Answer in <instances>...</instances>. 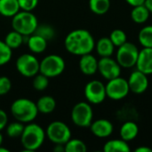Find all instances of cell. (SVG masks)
Listing matches in <instances>:
<instances>
[{"instance_id":"1","label":"cell","mask_w":152,"mask_h":152,"mask_svg":"<svg viewBox=\"0 0 152 152\" xmlns=\"http://www.w3.org/2000/svg\"><path fill=\"white\" fill-rule=\"evenodd\" d=\"M66 50L77 56L91 53L95 47V41L93 35L86 29H75L69 32L64 40Z\"/></svg>"},{"instance_id":"2","label":"cell","mask_w":152,"mask_h":152,"mask_svg":"<svg viewBox=\"0 0 152 152\" xmlns=\"http://www.w3.org/2000/svg\"><path fill=\"white\" fill-rule=\"evenodd\" d=\"M46 134L45 131L37 124L28 123L20 135V142L24 151L31 152L38 150L44 143Z\"/></svg>"},{"instance_id":"3","label":"cell","mask_w":152,"mask_h":152,"mask_svg":"<svg viewBox=\"0 0 152 152\" xmlns=\"http://www.w3.org/2000/svg\"><path fill=\"white\" fill-rule=\"evenodd\" d=\"M10 110L12 117L23 124L33 122L39 113L36 102L27 98H19L13 101Z\"/></svg>"},{"instance_id":"4","label":"cell","mask_w":152,"mask_h":152,"mask_svg":"<svg viewBox=\"0 0 152 152\" xmlns=\"http://www.w3.org/2000/svg\"><path fill=\"white\" fill-rule=\"evenodd\" d=\"M38 21L34 13L28 11H20L12 19V29L21 35L30 36L35 33Z\"/></svg>"},{"instance_id":"5","label":"cell","mask_w":152,"mask_h":152,"mask_svg":"<svg viewBox=\"0 0 152 152\" xmlns=\"http://www.w3.org/2000/svg\"><path fill=\"white\" fill-rule=\"evenodd\" d=\"M65 67V61L61 56L57 54H49L40 61L39 73L49 78L56 77L64 71Z\"/></svg>"},{"instance_id":"6","label":"cell","mask_w":152,"mask_h":152,"mask_svg":"<svg viewBox=\"0 0 152 152\" xmlns=\"http://www.w3.org/2000/svg\"><path fill=\"white\" fill-rule=\"evenodd\" d=\"M139 55L138 47L130 42H126L122 45L118 47L117 61L121 68L130 69L136 65V61Z\"/></svg>"},{"instance_id":"7","label":"cell","mask_w":152,"mask_h":152,"mask_svg":"<svg viewBox=\"0 0 152 152\" xmlns=\"http://www.w3.org/2000/svg\"><path fill=\"white\" fill-rule=\"evenodd\" d=\"M46 137L53 144H65L71 138L69 127L61 121H53L50 123L45 130Z\"/></svg>"},{"instance_id":"8","label":"cell","mask_w":152,"mask_h":152,"mask_svg":"<svg viewBox=\"0 0 152 152\" xmlns=\"http://www.w3.org/2000/svg\"><path fill=\"white\" fill-rule=\"evenodd\" d=\"M94 112L89 102H80L71 110L72 122L78 127H89L93 122Z\"/></svg>"},{"instance_id":"9","label":"cell","mask_w":152,"mask_h":152,"mask_svg":"<svg viewBox=\"0 0 152 152\" xmlns=\"http://www.w3.org/2000/svg\"><path fill=\"white\" fill-rule=\"evenodd\" d=\"M17 71L25 77H34L39 73L40 61L31 53H23L16 60Z\"/></svg>"},{"instance_id":"10","label":"cell","mask_w":152,"mask_h":152,"mask_svg":"<svg viewBox=\"0 0 152 152\" xmlns=\"http://www.w3.org/2000/svg\"><path fill=\"white\" fill-rule=\"evenodd\" d=\"M105 87L107 97L114 101H119L126 98L130 92L127 80L120 76L108 80Z\"/></svg>"},{"instance_id":"11","label":"cell","mask_w":152,"mask_h":152,"mask_svg":"<svg viewBox=\"0 0 152 152\" xmlns=\"http://www.w3.org/2000/svg\"><path fill=\"white\" fill-rule=\"evenodd\" d=\"M85 96L90 104H101L106 99L105 85L99 80H92L85 86Z\"/></svg>"},{"instance_id":"12","label":"cell","mask_w":152,"mask_h":152,"mask_svg":"<svg viewBox=\"0 0 152 152\" xmlns=\"http://www.w3.org/2000/svg\"><path fill=\"white\" fill-rule=\"evenodd\" d=\"M98 71L102 77L110 80L120 76L121 67L117 60L110 57H102L98 61Z\"/></svg>"},{"instance_id":"13","label":"cell","mask_w":152,"mask_h":152,"mask_svg":"<svg viewBox=\"0 0 152 152\" xmlns=\"http://www.w3.org/2000/svg\"><path fill=\"white\" fill-rule=\"evenodd\" d=\"M127 82L130 91L136 94H143L149 86L148 75L142 73L138 69L132 72Z\"/></svg>"},{"instance_id":"14","label":"cell","mask_w":152,"mask_h":152,"mask_svg":"<svg viewBox=\"0 0 152 152\" xmlns=\"http://www.w3.org/2000/svg\"><path fill=\"white\" fill-rule=\"evenodd\" d=\"M92 134L99 138H106L112 134L114 131L113 124L108 119H97L90 125Z\"/></svg>"},{"instance_id":"15","label":"cell","mask_w":152,"mask_h":152,"mask_svg":"<svg viewBox=\"0 0 152 152\" xmlns=\"http://www.w3.org/2000/svg\"><path fill=\"white\" fill-rule=\"evenodd\" d=\"M136 68L146 75L152 74V48L143 47L139 51L138 59L136 61Z\"/></svg>"},{"instance_id":"16","label":"cell","mask_w":152,"mask_h":152,"mask_svg":"<svg viewBox=\"0 0 152 152\" xmlns=\"http://www.w3.org/2000/svg\"><path fill=\"white\" fill-rule=\"evenodd\" d=\"M79 69L84 75L93 76L98 71V60L92 53L84 54L79 60Z\"/></svg>"},{"instance_id":"17","label":"cell","mask_w":152,"mask_h":152,"mask_svg":"<svg viewBox=\"0 0 152 152\" xmlns=\"http://www.w3.org/2000/svg\"><path fill=\"white\" fill-rule=\"evenodd\" d=\"M139 134V127L137 124L134 121H126L125 122L119 131L120 138L126 142L133 141L136 138V136Z\"/></svg>"},{"instance_id":"18","label":"cell","mask_w":152,"mask_h":152,"mask_svg":"<svg viewBox=\"0 0 152 152\" xmlns=\"http://www.w3.org/2000/svg\"><path fill=\"white\" fill-rule=\"evenodd\" d=\"M47 42L43 37L34 33L29 36L27 45L33 53H41L46 49Z\"/></svg>"},{"instance_id":"19","label":"cell","mask_w":152,"mask_h":152,"mask_svg":"<svg viewBox=\"0 0 152 152\" xmlns=\"http://www.w3.org/2000/svg\"><path fill=\"white\" fill-rule=\"evenodd\" d=\"M94 48H96V52L101 57H110L114 53L115 45L110 37H104L97 41Z\"/></svg>"},{"instance_id":"20","label":"cell","mask_w":152,"mask_h":152,"mask_svg":"<svg viewBox=\"0 0 152 152\" xmlns=\"http://www.w3.org/2000/svg\"><path fill=\"white\" fill-rule=\"evenodd\" d=\"M20 11L18 0H0V14L4 17H13Z\"/></svg>"},{"instance_id":"21","label":"cell","mask_w":152,"mask_h":152,"mask_svg":"<svg viewBox=\"0 0 152 152\" xmlns=\"http://www.w3.org/2000/svg\"><path fill=\"white\" fill-rule=\"evenodd\" d=\"M38 112L42 114H50L56 108V102L53 97L45 95L40 97L36 102Z\"/></svg>"},{"instance_id":"22","label":"cell","mask_w":152,"mask_h":152,"mask_svg":"<svg viewBox=\"0 0 152 152\" xmlns=\"http://www.w3.org/2000/svg\"><path fill=\"white\" fill-rule=\"evenodd\" d=\"M151 12L145 4H141L137 6H134L131 12V18L132 20L138 24H142L146 22L150 18Z\"/></svg>"},{"instance_id":"23","label":"cell","mask_w":152,"mask_h":152,"mask_svg":"<svg viewBox=\"0 0 152 152\" xmlns=\"http://www.w3.org/2000/svg\"><path fill=\"white\" fill-rule=\"evenodd\" d=\"M103 151L105 152H129L130 147L127 142L122 139L110 140L104 144Z\"/></svg>"},{"instance_id":"24","label":"cell","mask_w":152,"mask_h":152,"mask_svg":"<svg viewBox=\"0 0 152 152\" xmlns=\"http://www.w3.org/2000/svg\"><path fill=\"white\" fill-rule=\"evenodd\" d=\"M110 0H89L90 10L97 15L105 14L110 10Z\"/></svg>"},{"instance_id":"25","label":"cell","mask_w":152,"mask_h":152,"mask_svg":"<svg viewBox=\"0 0 152 152\" xmlns=\"http://www.w3.org/2000/svg\"><path fill=\"white\" fill-rule=\"evenodd\" d=\"M4 41L12 50L17 49L23 44V35L15 30H12L5 36Z\"/></svg>"},{"instance_id":"26","label":"cell","mask_w":152,"mask_h":152,"mask_svg":"<svg viewBox=\"0 0 152 152\" xmlns=\"http://www.w3.org/2000/svg\"><path fill=\"white\" fill-rule=\"evenodd\" d=\"M138 40L142 47L152 48V25L145 26L140 30Z\"/></svg>"},{"instance_id":"27","label":"cell","mask_w":152,"mask_h":152,"mask_svg":"<svg viewBox=\"0 0 152 152\" xmlns=\"http://www.w3.org/2000/svg\"><path fill=\"white\" fill-rule=\"evenodd\" d=\"M64 149L66 152H86L87 151L86 143L78 139H69L65 144Z\"/></svg>"},{"instance_id":"28","label":"cell","mask_w":152,"mask_h":152,"mask_svg":"<svg viewBox=\"0 0 152 152\" xmlns=\"http://www.w3.org/2000/svg\"><path fill=\"white\" fill-rule=\"evenodd\" d=\"M24 125L23 123L20 121L12 122L8 126H6V134L10 138H18L20 137L23 130H24Z\"/></svg>"},{"instance_id":"29","label":"cell","mask_w":152,"mask_h":152,"mask_svg":"<svg viewBox=\"0 0 152 152\" xmlns=\"http://www.w3.org/2000/svg\"><path fill=\"white\" fill-rule=\"evenodd\" d=\"M110 38L113 43V45H115V47H118L127 41V37L126 32L120 28H116L112 30L110 35Z\"/></svg>"},{"instance_id":"30","label":"cell","mask_w":152,"mask_h":152,"mask_svg":"<svg viewBox=\"0 0 152 152\" xmlns=\"http://www.w3.org/2000/svg\"><path fill=\"white\" fill-rule=\"evenodd\" d=\"M36 34L43 37L45 39H46L47 41L52 40L54 37H55V30L54 28L48 25V24H42V25H38L36 31Z\"/></svg>"},{"instance_id":"31","label":"cell","mask_w":152,"mask_h":152,"mask_svg":"<svg viewBox=\"0 0 152 152\" xmlns=\"http://www.w3.org/2000/svg\"><path fill=\"white\" fill-rule=\"evenodd\" d=\"M12 49L4 43V41L0 40V66L5 65L12 59Z\"/></svg>"},{"instance_id":"32","label":"cell","mask_w":152,"mask_h":152,"mask_svg":"<svg viewBox=\"0 0 152 152\" xmlns=\"http://www.w3.org/2000/svg\"><path fill=\"white\" fill-rule=\"evenodd\" d=\"M33 87L37 90V91H44L47 88V86H49V77H47L46 76L39 73L37 74L34 77L33 79Z\"/></svg>"},{"instance_id":"33","label":"cell","mask_w":152,"mask_h":152,"mask_svg":"<svg viewBox=\"0 0 152 152\" xmlns=\"http://www.w3.org/2000/svg\"><path fill=\"white\" fill-rule=\"evenodd\" d=\"M12 89V82L5 76L0 77V96L7 94Z\"/></svg>"},{"instance_id":"34","label":"cell","mask_w":152,"mask_h":152,"mask_svg":"<svg viewBox=\"0 0 152 152\" xmlns=\"http://www.w3.org/2000/svg\"><path fill=\"white\" fill-rule=\"evenodd\" d=\"M39 0H18L20 10L32 12L38 4Z\"/></svg>"},{"instance_id":"35","label":"cell","mask_w":152,"mask_h":152,"mask_svg":"<svg viewBox=\"0 0 152 152\" xmlns=\"http://www.w3.org/2000/svg\"><path fill=\"white\" fill-rule=\"evenodd\" d=\"M7 122H8V117L6 112L0 109V132L6 127Z\"/></svg>"},{"instance_id":"36","label":"cell","mask_w":152,"mask_h":152,"mask_svg":"<svg viewBox=\"0 0 152 152\" xmlns=\"http://www.w3.org/2000/svg\"><path fill=\"white\" fill-rule=\"evenodd\" d=\"M126 2L131 5V6H137V5H141V4H144L145 0H126Z\"/></svg>"},{"instance_id":"37","label":"cell","mask_w":152,"mask_h":152,"mask_svg":"<svg viewBox=\"0 0 152 152\" xmlns=\"http://www.w3.org/2000/svg\"><path fill=\"white\" fill-rule=\"evenodd\" d=\"M135 152H152V149L149 147H145V146H141L138 147L137 149H135Z\"/></svg>"},{"instance_id":"38","label":"cell","mask_w":152,"mask_h":152,"mask_svg":"<svg viewBox=\"0 0 152 152\" xmlns=\"http://www.w3.org/2000/svg\"><path fill=\"white\" fill-rule=\"evenodd\" d=\"M53 151H55V152L65 151L64 145H63V144H55V146H54V148H53Z\"/></svg>"},{"instance_id":"39","label":"cell","mask_w":152,"mask_h":152,"mask_svg":"<svg viewBox=\"0 0 152 152\" xmlns=\"http://www.w3.org/2000/svg\"><path fill=\"white\" fill-rule=\"evenodd\" d=\"M144 4L148 8V10L150 11L151 14H152V0H145Z\"/></svg>"},{"instance_id":"40","label":"cell","mask_w":152,"mask_h":152,"mask_svg":"<svg viewBox=\"0 0 152 152\" xmlns=\"http://www.w3.org/2000/svg\"><path fill=\"white\" fill-rule=\"evenodd\" d=\"M0 152H9V150L6 148H3L2 146H0Z\"/></svg>"},{"instance_id":"41","label":"cell","mask_w":152,"mask_h":152,"mask_svg":"<svg viewBox=\"0 0 152 152\" xmlns=\"http://www.w3.org/2000/svg\"><path fill=\"white\" fill-rule=\"evenodd\" d=\"M3 135H2V134L0 133V146H2V143H3Z\"/></svg>"}]
</instances>
